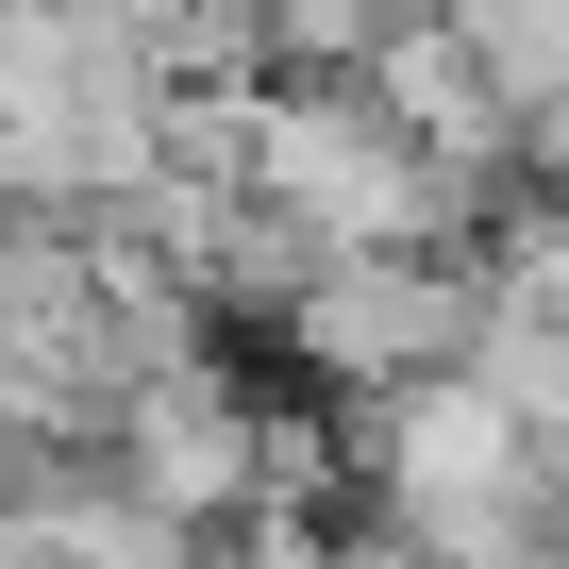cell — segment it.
<instances>
[{"instance_id": "6da1fadb", "label": "cell", "mask_w": 569, "mask_h": 569, "mask_svg": "<svg viewBox=\"0 0 569 569\" xmlns=\"http://www.w3.org/2000/svg\"><path fill=\"white\" fill-rule=\"evenodd\" d=\"M319 386H419V369H469L486 336V251H319L302 302L268 319Z\"/></svg>"}, {"instance_id": "7a4b0ae2", "label": "cell", "mask_w": 569, "mask_h": 569, "mask_svg": "<svg viewBox=\"0 0 569 569\" xmlns=\"http://www.w3.org/2000/svg\"><path fill=\"white\" fill-rule=\"evenodd\" d=\"M118 469H134V486H168L184 519H218V536H234V519L268 502V402H251L218 352H184V369H151V386L118 402Z\"/></svg>"}, {"instance_id": "3957f363", "label": "cell", "mask_w": 569, "mask_h": 569, "mask_svg": "<svg viewBox=\"0 0 569 569\" xmlns=\"http://www.w3.org/2000/svg\"><path fill=\"white\" fill-rule=\"evenodd\" d=\"M469 18V51L502 68V101L536 118V101H569V0H452Z\"/></svg>"}, {"instance_id": "277c9868", "label": "cell", "mask_w": 569, "mask_h": 569, "mask_svg": "<svg viewBox=\"0 0 569 569\" xmlns=\"http://www.w3.org/2000/svg\"><path fill=\"white\" fill-rule=\"evenodd\" d=\"M519 184H569V101H536V134H519Z\"/></svg>"}, {"instance_id": "5b68a950", "label": "cell", "mask_w": 569, "mask_h": 569, "mask_svg": "<svg viewBox=\"0 0 569 569\" xmlns=\"http://www.w3.org/2000/svg\"><path fill=\"white\" fill-rule=\"evenodd\" d=\"M84 18H118V34H151V18H168V0H84Z\"/></svg>"}]
</instances>
